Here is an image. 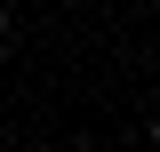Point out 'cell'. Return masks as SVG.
I'll use <instances>...</instances> for the list:
<instances>
[{"label":"cell","instance_id":"obj_1","mask_svg":"<svg viewBox=\"0 0 160 152\" xmlns=\"http://www.w3.org/2000/svg\"><path fill=\"white\" fill-rule=\"evenodd\" d=\"M0 40H8V8H0Z\"/></svg>","mask_w":160,"mask_h":152},{"label":"cell","instance_id":"obj_2","mask_svg":"<svg viewBox=\"0 0 160 152\" xmlns=\"http://www.w3.org/2000/svg\"><path fill=\"white\" fill-rule=\"evenodd\" d=\"M152 144H160V120H152Z\"/></svg>","mask_w":160,"mask_h":152}]
</instances>
